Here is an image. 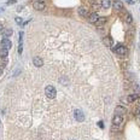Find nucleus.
Masks as SVG:
<instances>
[{"mask_svg":"<svg viewBox=\"0 0 140 140\" xmlns=\"http://www.w3.org/2000/svg\"><path fill=\"white\" fill-rule=\"evenodd\" d=\"M45 94L48 99H54L57 97V89L53 86H47L45 88Z\"/></svg>","mask_w":140,"mask_h":140,"instance_id":"nucleus-1","label":"nucleus"},{"mask_svg":"<svg viewBox=\"0 0 140 140\" xmlns=\"http://www.w3.org/2000/svg\"><path fill=\"white\" fill-rule=\"evenodd\" d=\"M114 52H115L116 54H118V56H124V54L127 53V48H126V46H123V45H121V44H118V45L115 46Z\"/></svg>","mask_w":140,"mask_h":140,"instance_id":"nucleus-2","label":"nucleus"},{"mask_svg":"<svg viewBox=\"0 0 140 140\" xmlns=\"http://www.w3.org/2000/svg\"><path fill=\"white\" fill-rule=\"evenodd\" d=\"M74 116H75V118L77 120V121H83L85 120V115H83V112L81 111L80 109H75V111H74Z\"/></svg>","mask_w":140,"mask_h":140,"instance_id":"nucleus-3","label":"nucleus"},{"mask_svg":"<svg viewBox=\"0 0 140 140\" xmlns=\"http://www.w3.org/2000/svg\"><path fill=\"white\" fill-rule=\"evenodd\" d=\"M122 122H123V116L122 115H115L114 117V120H112V123H114V126H121Z\"/></svg>","mask_w":140,"mask_h":140,"instance_id":"nucleus-4","label":"nucleus"},{"mask_svg":"<svg viewBox=\"0 0 140 140\" xmlns=\"http://www.w3.org/2000/svg\"><path fill=\"white\" fill-rule=\"evenodd\" d=\"M11 46H12L11 41H10L7 37H4V39H3V41H1V47H3V48H6V50H10Z\"/></svg>","mask_w":140,"mask_h":140,"instance_id":"nucleus-5","label":"nucleus"},{"mask_svg":"<svg viewBox=\"0 0 140 140\" xmlns=\"http://www.w3.org/2000/svg\"><path fill=\"white\" fill-rule=\"evenodd\" d=\"M33 62H34V65L37 66V68H40V66L44 65V61H42L40 57H35V58L33 59Z\"/></svg>","mask_w":140,"mask_h":140,"instance_id":"nucleus-6","label":"nucleus"},{"mask_svg":"<svg viewBox=\"0 0 140 140\" xmlns=\"http://www.w3.org/2000/svg\"><path fill=\"white\" fill-rule=\"evenodd\" d=\"M34 9L37 10V11L44 10V9H45V3H39V1H35V3H34Z\"/></svg>","mask_w":140,"mask_h":140,"instance_id":"nucleus-7","label":"nucleus"},{"mask_svg":"<svg viewBox=\"0 0 140 140\" xmlns=\"http://www.w3.org/2000/svg\"><path fill=\"white\" fill-rule=\"evenodd\" d=\"M98 18H99L98 15L94 13V12H93V13H89L88 15V21L91 22V23H95V22L98 21Z\"/></svg>","mask_w":140,"mask_h":140,"instance_id":"nucleus-8","label":"nucleus"},{"mask_svg":"<svg viewBox=\"0 0 140 140\" xmlns=\"http://www.w3.org/2000/svg\"><path fill=\"white\" fill-rule=\"evenodd\" d=\"M114 9L116 10V11H121V10L123 9V4H122V1H118V0L114 1Z\"/></svg>","mask_w":140,"mask_h":140,"instance_id":"nucleus-9","label":"nucleus"},{"mask_svg":"<svg viewBox=\"0 0 140 140\" xmlns=\"http://www.w3.org/2000/svg\"><path fill=\"white\" fill-rule=\"evenodd\" d=\"M126 114V109L123 106H117L116 107V110H115V115H124Z\"/></svg>","mask_w":140,"mask_h":140,"instance_id":"nucleus-10","label":"nucleus"},{"mask_svg":"<svg viewBox=\"0 0 140 140\" xmlns=\"http://www.w3.org/2000/svg\"><path fill=\"white\" fill-rule=\"evenodd\" d=\"M100 5L103 9H109L111 6V1L110 0H100Z\"/></svg>","mask_w":140,"mask_h":140,"instance_id":"nucleus-11","label":"nucleus"},{"mask_svg":"<svg viewBox=\"0 0 140 140\" xmlns=\"http://www.w3.org/2000/svg\"><path fill=\"white\" fill-rule=\"evenodd\" d=\"M103 42L105 44V46H107V47H111L112 46V39L110 36H105L104 37V40H103Z\"/></svg>","mask_w":140,"mask_h":140,"instance_id":"nucleus-12","label":"nucleus"},{"mask_svg":"<svg viewBox=\"0 0 140 140\" xmlns=\"http://www.w3.org/2000/svg\"><path fill=\"white\" fill-rule=\"evenodd\" d=\"M7 53H9V50H6V48H3V47H1V50H0V58H3V59H6V57H7Z\"/></svg>","mask_w":140,"mask_h":140,"instance_id":"nucleus-13","label":"nucleus"},{"mask_svg":"<svg viewBox=\"0 0 140 140\" xmlns=\"http://www.w3.org/2000/svg\"><path fill=\"white\" fill-rule=\"evenodd\" d=\"M105 21H106V18H104V17H102V18H100V17H99L98 18V21H97V22H95V25H97V27H102V25H104V23H105Z\"/></svg>","mask_w":140,"mask_h":140,"instance_id":"nucleus-14","label":"nucleus"},{"mask_svg":"<svg viewBox=\"0 0 140 140\" xmlns=\"http://www.w3.org/2000/svg\"><path fill=\"white\" fill-rule=\"evenodd\" d=\"M138 98H139L138 94H131V95H128V102H129V103H133V102H135Z\"/></svg>","mask_w":140,"mask_h":140,"instance_id":"nucleus-15","label":"nucleus"},{"mask_svg":"<svg viewBox=\"0 0 140 140\" xmlns=\"http://www.w3.org/2000/svg\"><path fill=\"white\" fill-rule=\"evenodd\" d=\"M79 13H80V16H82V17H88V15H89L85 9H80L79 10Z\"/></svg>","mask_w":140,"mask_h":140,"instance_id":"nucleus-16","label":"nucleus"},{"mask_svg":"<svg viewBox=\"0 0 140 140\" xmlns=\"http://www.w3.org/2000/svg\"><path fill=\"white\" fill-rule=\"evenodd\" d=\"M124 21H126L127 23H132V21H133V18H132L131 13H128V12H127V13L124 15Z\"/></svg>","mask_w":140,"mask_h":140,"instance_id":"nucleus-17","label":"nucleus"},{"mask_svg":"<svg viewBox=\"0 0 140 140\" xmlns=\"http://www.w3.org/2000/svg\"><path fill=\"white\" fill-rule=\"evenodd\" d=\"M12 33H13V32H12V29H7V30H6V32L4 33V37L11 36V35H12Z\"/></svg>","mask_w":140,"mask_h":140,"instance_id":"nucleus-18","label":"nucleus"},{"mask_svg":"<svg viewBox=\"0 0 140 140\" xmlns=\"http://www.w3.org/2000/svg\"><path fill=\"white\" fill-rule=\"evenodd\" d=\"M16 23L18 24V25H23V19L21 18V17H16Z\"/></svg>","mask_w":140,"mask_h":140,"instance_id":"nucleus-19","label":"nucleus"},{"mask_svg":"<svg viewBox=\"0 0 140 140\" xmlns=\"http://www.w3.org/2000/svg\"><path fill=\"white\" fill-rule=\"evenodd\" d=\"M23 51V45H22V42H19V46H18V53H22Z\"/></svg>","mask_w":140,"mask_h":140,"instance_id":"nucleus-20","label":"nucleus"},{"mask_svg":"<svg viewBox=\"0 0 140 140\" xmlns=\"http://www.w3.org/2000/svg\"><path fill=\"white\" fill-rule=\"evenodd\" d=\"M15 3H16V0H9V1H7V5H13Z\"/></svg>","mask_w":140,"mask_h":140,"instance_id":"nucleus-21","label":"nucleus"},{"mask_svg":"<svg viewBox=\"0 0 140 140\" xmlns=\"http://www.w3.org/2000/svg\"><path fill=\"white\" fill-rule=\"evenodd\" d=\"M98 126L100 127V128H104V123H103L102 121H99V122H98Z\"/></svg>","mask_w":140,"mask_h":140,"instance_id":"nucleus-22","label":"nucleus"},{"mask_svg":"<svg viewBox=\"0 0 140 140\" xmlns=\"http://www.w3.org/2000/svg\"><path fill=\"white\" fill-rule=\"evenodd\" d=\"M128 4H134V0H126Z\"/></svg>","mask_w":140,"mask_h":140,"instance_id":"nucleus-23","label":"nucleus"},{"mask_svg":"<svg viewBox=\"0 0 140 140\" xmlns=\"http://www.w3.org/2000/svg\"><path fill=\"white\" fill-rule=\"evenodd\" d=\"M35 1H39V3H44V1H46V0H35Z\"/></svg>","mask_w":140,"mask_h":140,"instance_id":"nucleus-24","label":"nucleus"},{"mask_svg":"<svg viewBox=\"0 0 140 140\" xmlns=\"http://www.w3.org/2000/svg\"><path fill=\"white\" fill-rule=\"evenodd\" d=\"M1 30H3V25L0 24V32H1Z\"/></svg>","mask_w":140,"mask_h":140,"instance_id":"nucleus-25","label":"nucleus"},{"mask_svg":"<svg viewBox=\"0 0 140 140\" xmlns=\"http://www.w3.org/2000/svg\"><path fill=\"white\" fill-rule=\"evenodd\" d=\"M3 74V69H1V68H0V75Z\"/></svg>","mask_w":140,"mask_h":140,"instance_id":"nucleus-26","label":"nucleus"},{"mask_svg":"<svg viewBox=\"0 0 140 140\" xmlns=\"http://www.w3.org/2000/svg\"><path fill=\"white\" fill-rule=\"evenodd\" d=\"M139 120H140V106H139Z\"/></svg>","mask_w":140,"mask_h":140,"instance_id":"nucleus-27","label":"nucleus"},{"mask_svg":"<svg viewBox=\"0 0 140 140\" xmlns=\"http://www.w3.org/2000/svg\"><path fill=\"white\" fill-rule=\"evenodd\" d=\"M1 11H3V9H0V13H1Z\"/></svg>","mask_w":140,"mask_h":140,"instance_id":"nucleus-28","label":"nucleus"},{"mask_svg":"<svg viewBox=\"0 0 140 140\" xmlns=\"http://www.w3.org/2000/svg\"><path fill=\"white\" fill-rule=\"evenodd\" d=\"M139 104H140V99H139Z\"/></svg>","mask_w":140,"mask_h":140,"instance_id":"nucleus-29","label":"nucleus"}]
</instances>
